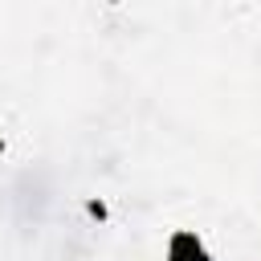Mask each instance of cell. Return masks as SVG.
Returning a JSON list of instances; mask_svg holds the SVG:
<instances>
[{
	"instance_id": "obj_1",
	"label": "cell",
	"mask_w": 261,
	"mask_h": 261,
	"mask_svg": "<svg viewBox=\"0 0 261 261\" xmlns=\"http://www.w3.org/2000/svg\"><path fill=\"white\" fill-rule=\"evenodd\" d=\"M167 261H212V257H208V249H204V241H200L196 232L179 228V232H171V241H167Z\"/></svg>"
}]
</instances>
